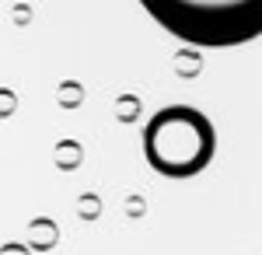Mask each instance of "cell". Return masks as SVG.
<instances>
[{
	"label": "cell",
	"mask_w": 262,
	"mask_h": 255,
	"mask_svg": "<svg viewBox=\"0 0 262 255\" xmlns=\"http://www.w3.org/2000/svg\"><path fill=\"white\" fill-rule=\"evenodd\" d=\"M213 122L192 105H168L143 126V157L164 178H192L213 161Z\"/></svg>",
	"instance_id": "obj_1"
},
{
	"label": "cell",
	"mask_w": 262,
	"mask_h": 255,
	"mask_svg": "<svg viewBox=\"0 0 262 255\" xmlns=\"http://www.w3.org/2000/svg\"><path fill=\"white\" fill-rule=\"evenodd\" d=\"M147 14L164 32L192 46H242L262 35V0L238 4H196V0H147Z\"/></svg>",
	"instance_id": "obj_2"
}]
</instances>
